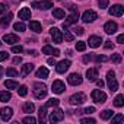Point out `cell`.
<instances>
[{"label":"cell","mask_w":124,"mask_h":124,"mask_svg":"<svg viewBox=\"0 0 124 124\" xmlns=\"http://www.w3.org/2000/svg\"><path fill=\"white\" fill-rule=\"evenodd\" d=\"M12 18H13V15L9 12L6 16H3L2 19H0V25H2L3 28H6V26H9V23H10V21H12Z\"/></svg>","instance_id":"cell-20"},{"label":"cell","mask_w":124,"mask_h":124,"mask_svg":"<svg viewBox=\"0 0 124 124\" xmlns=\"http://www.w3.org/2000/svg\"><path fill=\"white\" fill-rule=\"evenodd\" d=\"M32 8L41 9V10H47L50 8H53V2L50 0H44V2H32Z\"/></svg>","instance_id":"cell-9"},{"label":"cell","mask_w":124,"mask_h":124,"mask_svg":"<svg viewBox=\"0 0 124 124\" xmlns=\"http://www.w3.org/2000/svg\"><path fill=\"white\" fill-rule=\"evenodd\" d=\"M6 75H8L9 78H16L19 73H18V70H15V69H12V67H10V69H8V70H6Z\"/></svg>","instance_id":"cell-35"},{"label":"cell","mask_w":124,"mask_h":124,"mask_svg":"<svg viewBox=\"0 0 124 124\" xmlns=\"http://www.w3.org/2000/svg\"><path fill=\"white\" fill-rule=\"evenodd\" d=\"M5 86H6L8 89H18V86H19V85H18V82H15V80H10V79H9V80H6V82H5Z\"/></svg>","instance_id":"cell-28"},{"label":"cell","mask_w":124,"mask_h":124,"mask_svg":"<svg viewBox=\"0 0 124 124\" xmlns=\"http://www.w3.org/2000/svg\"><path fill=\"white\" fill-rule=\"evenodd\" d=\"M117 28H118V25L115 23V22H107L105 25H104V31L108 34V35H111V34H114L115 31H117Z\"/></svg>","instance_id":"cell-15"},{"label":"cell","mask_w":124,"mask_h":124,"mask_svg":"<svg viewBox=\"0 0 124 124\" xmlns=\"http://www.w3.org/2000/svg\"><path fill=\"white\" fill-rule=\"evenodd\" d=\"M73 31H75V34H76V35H83V32H85V29H83V28H80V26L73 28Z\"/></svg>","instance_id":"cell-42"},{"label":"cell","mask_w":124,"mask_h":124,"mask_svg":"<svg viewBox=\"0 0 124 124\" xmlns=\"http://www.w3.org/2000/svg\"><path fill=\"white\" fill-rule=\"evenodd\" d=\"M45 118H47V107L44 105V107H41V108H39V121H41V123H44V121H45Z\"/></svg>","instance_id":"cell-29"},{"label":"cell","mask_w":124,"mask_h":124,"mask_svg":"<svg viewBox=\"0 0 124 124\" xmlns=\"http://www.w3.org/2000/svg\"><path fill=\"white\" fill-rule=\"evenodd\" d=\"M53 55H54V57H58V55H60V50H57V48L53 50Z\"/></svg>","instance_id":"cell-54"},{"label":"cell","mask_w":124,"mask_h":124,"mask_svg":"<svg viewBox=\"0 0 124 124\" xmlns=\"http://www.w3.org/2000/svg\"><path fill=\"white\" fill-rule=\"evenodd\" d=\"M12 51H13V53H22V51H23V47H22V45H13V47H12Z\"/></svg>","instance_id":"cell-44"},{"label":"cell","mask_w":124,"mask_h":124,"mask_svg":"<svg viewBox=\"0 0 124 124\" xmlns=\"http://www.w3.org/2000/svg\"><path fill=\"white\" fill-rule=\"evenodd\" d=\"M80 123H82V124H95V120L88 117V118H82V120H80Z\"/></svg>","instance_id":"cell-41"},{"label":"cell","mask_w":124,"mask_h":124,"mask_svg":"<svg viewBox=\"0 0 124 124\" xmlns=\"http://www.w3.org/2000/svg\"><path fill=\"white\" fill-rule=\"evenodd\" d=\"M108 3H109V0H98V5H99L101 9H107Z\"/></svg>","instance_id":"cell-38"},{"label":"cell","mask_w":124,"mask_h":124,"mask_svg":"<svg viewBox=\"0 0 124 124\" xmlns=\"http://www.w3.org/2000/svg\"><path fill=\"white\" fill-rule=\"evenodd\" d=\"M91 58H92V57H91V55H88V54H85V55H83V61H85V63L91 61Z\"/></svg>","instance_id":"cell-52"},{"label":"cell","mask_w":124,"mask_h":124,"mask_svg":"<svg viewBox=\"0 0 124 124\" xmlns=\"http://www.w3.org/2000/svg\"><path fill=\"white\" fill-rule=\"evenodd\" d=\"M19 18L21 19H31V10L28 9V8H22L21 10H19Z\"/></svg>","instance_id":"cell-21"},{"label":"cell","mask_w":124,"mask_h":124,"mask_svg":"<svg viewBox=\"0 0 124 124\" xmlns=\"http://www.w3.org/2000/svg\"><path fill=\"white\" fill-rule=\"evenodd\" d=\"M114 105H115L117 108H121V107L124 105V96H123V95H117L115 99H114Z\"/></svg>","instance_id":"cell-27"},{"label":"cell","mask_w":124,"mask_h":124,"mask_svg":"<svg viewBox=\"0 0 124 124\" xmlns=\"http://www.w3.org/2000/svg\"><path fill=\"white\" fill-rule=\"evenodd\" d=\"M64 37H66V39L70 42V41H73V34L72 32H69L67 31V28H66V32H64Z\"/></svg>","instance_id":"cell-43"},{"label":"cell","mask_w":124,"mask_h":124,"mask_svg":"<svg viewBox=\"0 0 124 124\" xmlns=\"http://www.w3.org/2000/svg\"><path fill=\"white\" fill-rule=\"evenodd\" d=\"M107 85H108V88H109L111 92H115V91L118 89V83H117L114 70H109V72L107 73Z\"/></svg>","instance_id":"cell-2"},{"label":"cell","mask_w":124,"mask_h":124,"mask_svg":"<svg viewBox=\"0 0 124 124\" xmlns=\"http://www.w3.org/2000/svg\"><path fill=\"white\" fill-rule=\"evenodd\" d=\"M13 29H15V31H19V32H23V31H25V23H23V22H16V23L13 25Z\"/></svg>","instance_id":"cell-32"},{"label":"cell","mask_w":124,"mask_h":124,"mask_svg":"<svg viewBox=\"0 0 124 124\" xmlns=\"http://www.w3.org/2000/svg\"><path fill=\"white\" fill-rule=\"evenodd\" d=\"M50 34H51V38L54 39L55 44H61V41H63V34H61V31L58 28H51Z\"/></svg>","instance_id":"cell-6"},{"label":"cell","mask_w":124,"mask_h":124,"mask_svg":"<svg viewBox=\"0 0 124 124\" xmlns=\"http://www.w3.org/2000/svg\"><path fill=\"white\" fill-rule=\"evenodd\" d=\"M2 75H3V69H2V66H0V78H2Z\"/></svg>","instance_id":"cell-57"},{"label":"cell","mask_w":124,"mask_h":124,"mask_svg":"<svg viewBox=\"0 0 124 124\" xmlns=\"http://www.w3.org/2000/svg\"><path fill=\"white\" fill-rule=\"evenodd\" d=\"M111 60H112V63H115V64H120V63H121V54H120V53H115V54H112Z\"/></svg>","instance_id":"cell-33"},{"label":"cell","mask_w":124,"mask_h":124,"mask_svg":"<svg viewBox=\"0 0 124 124\" xmlns=\"http://www.w3.org/2000/svg\"><path fill=\"white\" fill-rule=\"evenodd\" d=\"M63 118H64V112L61 111L60 108H57V109H54V111L50 114L48 121H50V123H57V121H61Z\"/></svg>","instance_id":"cell-5"},{"label":"cell","mask_w":124,"mask_h":124,"mask_svg":"<svg viewBox=\"0 0 124 124\" xmlns=\"http://www.w3.org/2000/svg\"><path fill=\"white\" fill-rule=\"evenodd\" d=\"M28 54H31V55H38V53H37L35 50H29V51H28Z\"/></svg>","instance_id":"cell-55"},{"label":"cell","mask_w":124,"mask_h":124,"mask_svg":"<svg viewBox=\"0 0 124 124\" xmlns=\"http://www.w3.org/2000/svg\"><path fill=\"white\" fill-rule=\"evenodd\" d=\"M3 41L8 42V44H15V42L19 41V38H18V35H15V34H6V35L3 37Z\"/></svg>","instance_id":"cell-18"},{"label":"cell","mask_w":124,"mask_h":124,"mask_svg":"<svg viewBox=\"0 0 124 124\" xmlns=\"http://www.w3.org/2000/svg\"><path fill=\"white\" fill-rule=\"evenodd\" d=\"M70 60H61L60 63H57L55 64V70H57V73H64L69 67H70Z\"/></svg>","instance_id":"cell-8"},{"label":"cell","mask_w":124,"mask_h":124,"mask_svg":"<svg viewBox=\"0 0 124 124\" xmlns=\"http://www.w3.org/2000/svg\"><path fill=\"white\" fill-rule=\"evenodd\" d=\"M48 64H50V66H55V60H54L53 57H51V58H48Z\"/></svg>","instance_id":"cell-53"},{"label":"cell","mask_w":124,"mask_h":124,"mask_svg":"<svg viewBox=\"0 0 124 124\" xmlns=\"http://www.w3.org/2000/svg\"><path fill=\"white\" fill-rule=\"evenodd\" d=\"M53 47L51 45H45L44 48H42V54H53Z\"/></svg>","instance_id":"cell-39"},{"label":"cell","mask_w":124,"mask_h":124,"mask_svg":"<svg viewBox=\"0 0 124 124\" xmlns=\"http://www.w3.org/2000/svg\"><path fill=\"white\" fill-rule=\"evenodd\" d=\"M8 10V5H5V3H0V13H5Z\"/></svg>","instance_id":"cell-46"},{"label":"cell","mask_w":124,"mask_h":124,"mask_svg":"<svg viewBox=\"0 0 124 124\" xmlns=\"http://www.w3.org/2000/svg\"><path fill=\"white\" fill-rule=\"evenodd\" d=\"M60 104V101L57 99V98H51V99H48L47 101V104H45V107L48 108V107H57Z\"/></svg>","instance_id":"cell-31"},{"label":"cell","mask_w":124,"mask_h":124,"mask_svg":"<svg viewBox=\"0 0 124 124\" xmlns=\"http://www.w3.org/2000/svg\"><path fill=\"white\" fill-rule=\"evenodd\" d=\"M22 121H23L25 124H34V123H37V118H34L32 115H29V117H25Z\"/></svg>","instance_id":"cell-37"},{"label":"cell","mask_w":124,"mask_h":124,"mask_svg":"<svg viewBox=\"0 0 124 124\" xmlns=\"http://www.w3.org/2000/svg\"><path fill=\"white\" fill-rule=\"evenodd\" d=\"M78 19H79V12L72 13L70 16H67V18H66V22L63 23V29L69 28V25H72V23H76V22H78Z\"/></svg>","instance_id":"cell-14"},{"label":"cell","mask_w":124,"mask_h":124,"mask_svg":"<svg viewBox=\"0 0 124 124\" xmlns=\"http://www.w3.org/2000/svg\"><path fill=\"white\" fill-rule=\"evenodd\" d=\"M10 98H12V95H10L9 91H2L0 92V102H8Z\"/></svg>","instance_id":"cell-25"},{"label":"cell","mask_w":124,"mask_h":124,"mask_svg":"<svg viewBox=\"0 0 124 124\" xmlns=\"http://www.w3.org/2000/svg\"><path fill=\"white\" fill-rule=\"evenodd\" d=\"M8 57H9V54H8L6 51H0V61H5V60H8Z\"/></svg>","instance_id":"cell-45"},{"label":"cell","mask_w":124,"mask_h":124,"mask_svg":"<svg viewBox=\"0 0 124 124\" xmlns=\"http://www.w3.org/2000/svg\"><path fill=\"white\" fill-rule=\"evenodd\" d=\"M53 89V92L54 93H63L64 92V89H66V86H64V83L61 82V80H54L53 82V86H51Z\"/></svg>","instance_id":"cell-12"},{"label":"cell","mask_w":124,"mask_h":124,"mask_svg":"<svg viewBox=\"0 0 124 124\" xmlns=\"http://www.w3.org/2000/svg\"><path fill=\"white\" fill-rule=\"evenodd\" d=\"M109 15L111 16H117V18H120V16H123V13H124V8L121 6V5H114L112 8H109Z\"/></svg>","instance_id":"cell-11"},{"label":"cell","mask_w":124,"mask_h":124,"mask_svg":"<svg viewBox=\"0 0 124 124\" xmlns=\"http://www.w3.org/2000/svg\"><path fill=\"white\" fill-rule=\"evenodd\" d=\"M89 47H92V48H98L99 45H101V42H102V38L101 37H98V35H92V37H89Z\"/></svg>","instance_id":"cell-16"},{"label":"cell","mask_w":124,"mask_h":124,"mask_svg":"<svg viewBox=\"0 0 124 124\" xmlns=\"http://www.w3.org/2000/svg\"><path fill=\"white\" fill-rule=\"evenodd\" d=\"M96 78H98V69H88V72H86V79H88L89 82H95Z\"/></svg>","instance_id":"cell-17"},{"label":"cell","mask_w":124,"mask_h":124,"mask_svg":"<svg viewBox=\"0 0 124 124\" xmlns=\"http://www.w3.org/2000/svg\"><path fill=\"white\" fill-rule=\"evenodd\" d=\"M32 92H34V95H35V98H38V99H42V98H45L47 96V86L44 85V83H34L32 85Z\"/></svg>","instance_id":"cell-1"},{"label":"cell","mask_w":124,"mask_h":124,"mask_svg":"<svg viewBox=\"0 0 124 124\" xmlns=\"http://www.w3.org/2000/svg\"><path fill=\"white\" fill-rule=\"evenodd\" d=\"M112 114H114V112H112L111 109H105V111L101 112V118H102V120H109V118L112 117Z\"/></svg>","instance_id":"cell-30"},{"label":"cell","mask_w":124,"mask_h":124,"mask_svg":"<svg viewBox=\"0 0 124 124\" xmlns=\"http://www.w3.org/2000/svg\"><path fill=\"white\" fill-rule=\"evenodd\" d=\"M95 60H96V61H105L107 57H105V55H95Z\"/></svg>","instance_id":"cell-48"},{"label":"cell","mask_w":124,"mask_h":124,"mask_svg":"<svg viewBox=\"0 0 124 124\" xmlns=\"http://www.w3.org/2000/svg\"><path fill=\"white\" fill-rule=\"evenodd\" d=\"M29 29L38 34V32L42 31V26H41V23H39L38 21H31V22H29Z\"/></svg>","instance_id":"cell-19"},{"label":"cell","mask_w":124,"mask_h":124,"mask_svg":"<svg viewBox=\"0 0 124 124\" xmlns=\"http://www.w3.org/2000/svg\"><path fill=\"white\" fill-rule=\"evenodd\" d=\"M96 18H98V13H96L95 10H86V12L82 15V21H83V22H86V23L93 22Z\"/></svg>","instance_id":"cell-7"},{"label":"cell","mask_w":124,"mask_h":124,"mask_svg":"<svg viewBox=\"0 0 124 124\" xmlns=\"http://www.w3.org/2000/svg\"><path fill=\"white\" fill-rule=\"evenodd\" d=\"M34 70V64H31V63H28V64H23V67H22V76H28L31 72Z\"/></svg>","instance_id":"cell-24"},{"label":"cell","mask_w":124,"mask_h":124,"mask_svg":"<svg viewBox=\"0 0 124 124\" xmlns=\"http://www.w3.org/2000/svg\"><path fill=\"white\" fill-rule=\"evenodd\" d=\"M76 50L78 51H85L86 50V42L85 41H78L76 42Z\"/></svg>","instance_id":"cell-34"},{"label":"cell","mask_w":124,"mask_h":124,"mask_svg":"<svg viewBox=\"0 0 124 124\" xmlns=\"http://www.w3.org/2000/svg\"><path fill=\"white\" fill-rule=\"evenodd\" d=\"M85 112H86V114H92V112H95V108H93V107H88V108L85 109Z\"/></svg>","instance_id":"cell-49"},{"label":"cell","mask_w":124,"mask_h":124,"mask_svg":"<svg viewBox=\"0 0 124 124\" xmlns=\"http://www.w3.org/2000/svg\"><path fill=\"white\" fill-rule=\"evenodd\" d=\"M22 109H23V112H28V114H31V112H34V109H35V105H34L32 102H25V104H23V107H22Z\"/></svg>","instance_id":"cell-26"},{"label":"cell","mask_w":124,"mask_h":124,"mask_svg":"<svg viewBox=\"0 0 124 124\" xmlns=\"http://www.w3.org/2000/svg\"><path fill=\"white\" fill-rule=\"evenodd\" d=\"M82 76L79 75V73H72L69 78H67V82L70 83V85H73V86H78V85H80L82 83Z\"/></svg>","instance_id":"cell-13"},{"label":"cell","mask_w":124,"mask_h":124,"mask_svg":"<svg viewBox=\"0 0 124 124\" xmlns=\"http://www.w3.org/2000/svg\"><path fill=\"white\" fill-rule=\"evenodd\" d=\"M53 16H54L55 19H63V18L66 16V13H64V10H63V9L57 8V9H54V10H53Z\"/></svg>","instance_id":"cell-23"},{"label":"cell","mask_w":124,"mask_h":124,"mask_svg":"<svg viewBox=\"0 0 124 124\" xmlns=\"http://www.w3.org/2000/svg\"><path fill=\"white\" fill-rule=\"evenodd\" d=\"M91 96H92V99H93L95 102H98V104H104V102L107 101V95H105L102 91H99V89H93L92 93H91Z\"/></svg>","instance_id":"cell-3"},{"label":"cell","mask_w":124,"mask_h":124,"mask_svg":"<svg viewBox=\"0 0 124 124\" xmlns=\"http://www.w3.org/2000/svg\"><path fill=\"white\" fill-rule=\"evenodd\" d=\"M48 69L47 67H39L38 70H37V78H39V79H47L48 78Z\"/></svg>","instance_id":"cell-22"},{"label":"cell","mask_w":124,"mask_h":124,"mask_svg":"<svg viewBox=\"0 0 124 124\" xmlns=\"http://www.w3.org/2000/svg\"><path fill=\"white\" fill-rule=\"evenodd\" d=\"M105 48H107V50H111V48H114V44H112V41H105Z\"/></svg>","instance_id":"cell-47"},{"label":"cell","mask_w":124,"mask_h":124,"mask_svg":"<svg viewBox=\"0 0 124 124\" xmlns=\"http://www.w3.org/2000/svg\"><path fill=\"white\" fill-rule=\"evenodd\" d=\"M95 82H96V85H98L99 88H102V86H104V82H102V80H98V79H96Z\"/></svg>","instance_id":"cell-56"},{"label":"cell","mask_w":124,"mask_h":124,"mask_svg":"<svg viewBox=\"0 0 124 124\" xmlns=\"http://www.w3.org/2000/svg\"><path fill=\"white\" fill-rule=\"evenodd\" d=\"M12 115H13V109L9 108V107L0 109V118H2L3 121H9V120L12 118Z\"/></svg>","instance_id":"cell-10"},{"label":"cell","mask_w":124,"mask_h":124,"mask_svg":"<svg viewBox=\"0 0 124 124\" xmlns=\"http://www.w3.org/2000/svg\"><path fill=\"white\" fill-rule=\"evenodd\" d=\"M85 101H86V95H85V93H82V92L72 95V96H70V99H69V102H70L72 105H82Z\"/></svg>","instance_id":"cell-4"},{"label":"cell","mask_w":124,"mask_h":124,"mask_svg":"<svg viewBox=\"0 0 124 124\" xmlns=\"http://www.w3.org/2000/svg\"><path fill=\"white\" fill-rule=\"evenodd\" d=\"M19 89H18V93L21 95V96H26V93H28V88L26 86H18Z\"/></svg>","instance_id":"cell-36"},{"label":"cell","mask_w":124,"mask_h":124,"mask_svg":"<svg viewBox=\"0 0 124 124\" xmlns=\"http://www.w3.org/2000/svg\"><path fill=\"white\" fill-rule=\"evenodd\" d=\"M0 45H2V41H0Z\"/></svg>","instance_id":"cell-58"},{"label":"cell","mask_w":124,"mask_h":124,"mask_svg":"<svg viewBox=\"0 0 124 124\" xmlns=\"http://www.w3.org/2000/svg\"><path fill=\"white\" fill-rule=\"evenodd\" d=\"M123 41H124V35L121 34V35L117 37V42H118V44H123Z\"/></svg>","instance_id":"cell-51"},{"label":"cell","mask_w":124,"mask_h":124,"mask_svg":"<svg viewBox=\"0 0 124 124\" xmlns=\"http://www.w3.org/2000/svg\"><path fill=\"white\" fill-rule=\"evenodd\" d=\"M13 63H15V64H21V63H22V58H21V57H15V58H13Z\"/></svg>","instance_id":"cell-50"},{"label":"cell","mask_w":124,"mask_h":124,"mask_svg":"<svg viewBox=\"0 0 124 124\" xmlns=\"http://www.w3.org/2000/svg\"><path fill=\"white\" fill-rule=\"evenodd\" d=\"M123 120H124V115L123 114H117L115 117H112V123H120Z\"/></svg>","instance_id":"cell-40"}]
</instances>
